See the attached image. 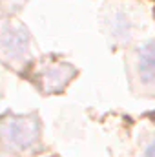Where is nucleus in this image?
Masks as SVG:
<instances>
[{"label": "nucleus", "instance_id": "1", "mask_svg": "<svg viewBox=\"0 0 155 157\" xmlns=\"http://www.w3.org/2000/svg\"><path fill=\"white\" fill-rule=\"evenodd\" d=\"M35 135H37V126L28 124V121L20 119V121H15L11 124V128H7V133H6L4 141L11 146L26 148L35 141Z\"/></svg>", "mask_w": 155, "mask_h": 157}, {"label": "nucleus", "instance_id": "2", "mask_svg": "<svg viewBox=\"0 0 155 157\" xmlns=\"http://www.w3.org/2000/svg\"><path fill=\"white\" fill-rule=\"evenodd\" d=\"M139 75L144 84L155 88V42L146 44L139 53Z\"/></svg>", "mask_w": 155, "mask_h": 157}, {"label": "nucleus", "instance_id": "3", "mask_svg": "<svg viewBox=\"0 0 155 157\" xmlns=\"http://www.w3.org/2000/svg\"><path fill=\"white\" fill-rule=\"evenodd\" d=\"M146 157H155V143L148 148V154H146Z\"/></svg>", "mask_w": 155, "mask_h": 157}, {"label": "nucleus", "instance_id": "4", "mask_svg": "<svg viewBox=\"0 0 155 157\" xmlns=\"http://www.w3.org/2000/svg\"><path fill=\"white\" fill-rule=\"evenodd\" d=\"M152 119H153V121H155V113H152Z\"/></svg>", "mask_w": 155, "mask_h": 157}]
</instances>
